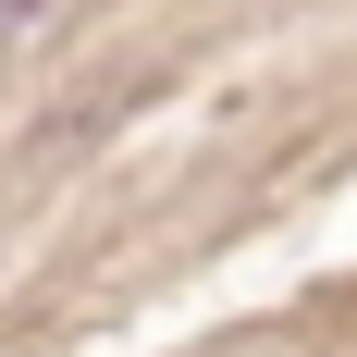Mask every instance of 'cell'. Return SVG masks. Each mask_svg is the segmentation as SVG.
Segmentation results:
<instances>
[{
    "instance_id": "6da1fadb",
    "label": "cell",
    "mask_w": 357,
    "mask_h": 357,
    "mask_svg": "<svg viewBox=\"0 0 357 357\" xmlns=\"http://www.w3.org/2000/svg\"><path fill=\"white\" fill-rule=\"evenodd\" d=\"M13 13H37V0H13Z\"/></svg>"
}]
</instances>
